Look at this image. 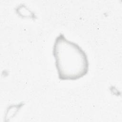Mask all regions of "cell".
<instances>
[{
  "instance_id": "cell-1",
  "label": "cell",
  "mask_w": 122,
  "mask_h": 122,
  "mask_svg": "<svg viewBox=\"0 0 122 122\" xmlns=\"http://www.w3.org/2000/svg\"><path fill=\"white\" fill-rule=\"evenodd\" d=\"M52 53L60 80H76L88 73L89 63L85 52L78 44L67 40L63 34L56 37Z\"/></svg>"
}]
</instances>
